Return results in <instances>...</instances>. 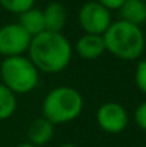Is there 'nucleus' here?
Returning a JSON list of instances; mask_svg holds the SVG:
<instances>
[{"label":"nucleus","instance_id":"obj_1","mask_svg":"<svg viewBox=\"0 0 146 147\" xmlns=\"http://www.w3.org/2000/svg\"><path fill=\"white\" fill-rule=\"evenodd\" d=\"M27 51L35 67L48 74L60 73L72 60V46L62 33L43 32L32 37Z\"/></svg>","mask_w":146,"mask_h":147},{"label":"nucleus","instance_id":"obj_2","mask_svg":"<svg viewBox=\"0 0 146 147\" xmlns=\"http://www.w3.org/2000/svg\"><path fill=\"white\" fill-rule=\"evenodd\" d=\"M109 53L122 60H136L145 50V34L139 26L123 20L112 22L103 34Z\"/></svg>","mask_w":146,"mask_h":147},{"label":"nucleus","instance_id":"obj_3","mask_svg":"<svg viewBox=\"0 0 146 147\" xmlns=\"http://www.w3.org/2000/svg\"><path fill=\"white\" fill-rule=\"evenodd\" d=\"M83 110V97L79 90L60 86L50 90L42 103L43 117L53 124H63L75 120Z\"/></svg>","mask_w":146,"mask_h":147},{"label":"nucleus","instance_id":"obj_4","mask_svg":"<svg viewBox=\"0 0 146 147\" xmlns=\"http://www.w3.org/2000/svg\"><path fill=\"white\" fill-rule=\"evenodd\" d=\"M1 84L14 94H26L39 84V70L24 56L6 57L0 66Z\"/></svg>","mask_w":146,"mask_h":147},{"label":"nucleus","instance_id":"obj_5","mask_svg":"<svg viewBox=\"0 0 146 147\" xmlns=\"http://www.w3.org/2000/svg\"><path fill=\"white\" fill-rule=\"evenodd\" d=\"M79 23L88 34L103 36L112 24L110 10H107L96 0L88 1L79 10Z\"/></svg>","mask_w":146,"mask_h":147},{"label":"nucleus","instance_id":"obj_6","mask_svg":"<svg viewBox=\"0 0 146 147\" xmlns=\"http://www.w3.org/2000/svg\"><path fill=\"white\" fill-rule=\"evenodd\" d=\"M32 37L19 23H10L0 27V54L4 57L23 56L29 50Z\"/></svg>","mask_w":146,"mask_h":147},{"label":"nucleus","instance_id":"obj_7","mask_svg":"<svg viewBox=\"0 0 146 147\" xmlns=\"http://www.w3.org/2000/svg\"><path fill=\"white\" fill-rule=\"evenodd\" d=\"M96 121L103 131L110 134H119L126 129L129 123V117H128V111L120 103L107 101L97 109Z\"/></svg>","mask_w":146,"mask_h":147},{"label":"nucleus","instance_id":"obj_8","mask_svg":"<svg viewBox=\"0 0 146 147\" xmlns=\"http://www.w3.org/2000/svg\"><path fill=\"white\" fill-rule=\"evenodd\" d=\"M54 136V124L45 117L35 119L27 127V140L33 146L40 147L48 144Z\"/></svg>","mask_w":146,"mask_h":147},{"label":"nucleus","instance_id":"obj_9","mask_svg":"<svg viewBox=\"0 0 146 147\" xmlns=\"http://www.w3.org/2000/svg\"><path fill=\"white\" fill-rule=\"evenodd\" d=\"M76 53L86 60H93L102 56L106 51L103 36L99 34H88L85 33L77 42H76Z\"/></svg>","mask_w":146,"mask_h":147},{"label":"nucleus","instance_id":"obj_10","mask_svg":"<svg viewBox=\"0 0 146 147\" xmlns=\"http://www.w3.org/2000/svg\"><path fill=\"white\" fill-rule=\"evenodd\" d=\"M43 17H45L46 32L62 33L67 20V11L62 3L53 1V3H49L46 9L43 10Z\"/></svg>","mask_w":146,"mask_h":147},{"label":"nucleus","instance_id":"obj_11","mask_svg":"<svg viewBox=\"0 0 146 147\" xmlns=\"http://www.w3.org/2000/svg\"><path fill=\"white\" fill-rule=\"evenodd\" d=\"M19 24L23 27V30L30 37H35V36L46 32L43 10H39V9L33 7V9L19 14Z\"/></svg>","mask_w":146,"mask_h":147},{"label":"nucleus","instance_id":"obj_12","mask_svg":"<svg viewBox=\"0 0 146 147\" xmlns=\"http://www.w3.org/2000/svg\"><path fill=\"white\" fill-rule=\"evenodd\" d=\"M119 11L122 17L120 20L130 24L141 27V24L146 22V1L143 0H126Z\"/></svg>","mask_w":146,"mask_h":147},{"label":"nucleus","instance_id":"obj_13","mask_svg":"<svg viewBox=\"0 0 146 147\" xmlns=\"http://www.w3.org/2000/svg\"><path fill=\"white\" fill-rule=\"evenodd\" d=\"M16 107H17L16 94L0 83V121L12 117L13 113L16 111Z\"/></svg>","mask_w":146,"mask_h":147},{"label":"nucleus","instance_id":"obj_14","mask_svg":"<svg viewBox=\"0 0 146 147\" xmlns=\"http://www.w3.org/2000/svg\"><path fill=\"white\" fill-rule=\"evenodd\" d=\"M36 0H0V7L4 10L14 13V14H22L30 9H33Z\"/></svg>","mask_w":146,"mask_h":147},{"label":"nucleus","instance_id":"obj_15","mask_svg":"<svg viewBox=\"0 0 146 147\" xmlns=\"http://www.w3.org/2000/svg\"><path fill=\"white\" fill-rule=\"evenodd\" d=\"M135 83L138 86V89L146 94V60H142L138 63L136 66V71H135Z\"/></svg>","mask_w":146,"mask_h":147},{"label":"nucleus","instance_id":"obj_16","mask_svg":"<svg viewBox=\"0 0 146 147\" xmlns=\"http://www.w3.org/2000/svg\"><path fill=\"white\" fill-rule=\"evenodd\" d=\"M135 121L136 124L146 131V101H142L135 110Z\"/></svg>","mask_w":146,"mask_h":147},{"label":"nucleus","instance_id":"obj_17","mask_svg":"<svg viewBox=\"0 0 146 147\" xmlns=\"http://www.w3.org/2000/svg\"><path fill=\"white\" fill-rule=\"evenodd\" d=\"M96 1L105 6L107 10H119L126 0H96Z\"/></svg>","mask_w":146,"mask_h":147},{"label":"nucleus","instance_id":"obj_18","mask_svg":"<svg viewBox=\"0 0 146 147\" xmlns=\"http://www.w3.org/2000/svg\"><path fill=\"white\" fill-rule=\"evenodd\" d=\"M16 147H36V146H33V144L29 143V142H24V143H19Z\"/></svg>","mask_w":146,"mask_h":147},{"label":"nucleus","instance_id":"obj_19","mask_svg":"<svg viewBox=\"0 0 146 147\" xmlns=\"http://www.w3.org/2000/svg\"><path fill=\"white\" fill-rule=\"evenodd\" d=\"M57 147H77L76 144H70V143H67V144H60V146Z\"/></svg>","mask_w":146,"mask_h":147},{"label":"nucleus","instance_id":"obj_20","mask_svg":"<svg viewBox=\"0 0 146 147\" xmlns=\"http://www.w3.org/2000/svg\"><path fill=\"white\" fill-rule=\"evenodd\" d=\"M143 1H146V0H143Z\"/></svg>","mask_w":146,"mask_h":147}]
</instances>
